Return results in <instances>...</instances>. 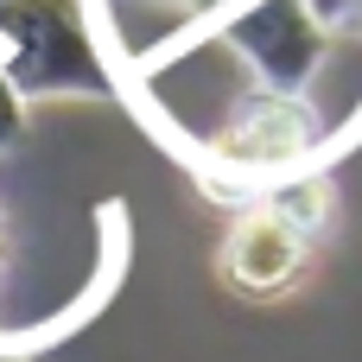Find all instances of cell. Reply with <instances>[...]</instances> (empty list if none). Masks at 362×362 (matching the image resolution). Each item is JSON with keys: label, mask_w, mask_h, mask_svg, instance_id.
Listing matches in <instances>:
<instances>
[{"label": "cell", "mask_w": 362, "mask_h": 362, "mask_svg": "<svg viewBox=\"0 0 362 362\" xmlns=\"http://www.w3.org/2000/svg\"><path fill=\"white\" fill-rule=\"evenodd\" d=\"M0 235H6V216H0Z\"/></svg>", "instance_id": "ba28073f"}, {"label": "cell", "mask_w": 362, "mask_h": 362, "mask_svg": "<svg viewBox=\"0 0 362 362\" xmlns=\"http://www.w3.org/2000/svg\"><path fill=\"white\" fill-rule=\"evenodd\" d=\"M235 0H95V38H108V57L140 70L146 57H178L197 32H210Z\"/></svg>", "instance_id": "3957f363"}, {"label": "cell", "mask_w": 362, "mask_h": 362, "mask_svg": "<svg viewBox=\"0 0 362 362\" xmlns=\"http://www.w3.org/2000/svg\"><path fill=\"white\" fill-rule=\"evenodd\" d=\"M0 362H19V356H0Z\"/></svg>", "instance_id": "9c48e42d"}, {"label": "cell", "mask_w": 362, "mask_h": 362, "mask_svg": "<svg viewBox=\"0 0 362 362\" xmlns=\"http://www.w3.org/2000/svg\"><path fill=\"white\" fill-rule=\"evenodd\" d=\"M0 64L25 102L108 89V51L76 0H0Z\"/></svg>", "instance_id": "6da1fadb"}, {"label": "cell", "mask_w": 362, "mask_h": 362, "mask_svg": "<svg viewBox=\"0 0 362 362\" xmlns=\"http://www.w3.org/2000/svg\"><path fill=\"white\" fill-rule=\"evenodd\" d=\"M305 255H312V235H299L267 204H255L229 223V235L216 248V280L242 299H280L305 274Z\"/></svg>", "instance_id": "277c9868"}, {"label": "cell", "mask_w": 362, "mask_h": 362, "mask_svg": "<svg viewBox=\"0 0 362 362\" xmlns=\"http://www.w3.org/2000/svg\"><path fill=\"white\" fill-rule=\"evenodd\" d=\"M312 6H318V19H325L331 32H350L362 19V0H312Z\"/></svg>", "instance_id": "52a82bcc"}, {"label": "cell", "mask_w": 362, "mask_h": 362, "mask_svg": "<svg viewBox=\"0 0 362 362\" xmlns=\"http://www.w3.org/2000/svg\"><path fill=\"white\" fill-rule=\"evenodd\" d=\"M25 140V89L6 76V64H0V153H13Z\"/></svg>", "instance_id": "8992f818"}, {"label": "cell", "mask_w": 362, "mask_h": 362, "mask_svg": "<svg viewBox=\"0 0 362 362\" xmlns=\"http://www.w3.org/2000/svg\"><path fill=\"white\" fill-rule=\"evenodd\" d=\"M210 38L223 51H235L248 70H255V89H274V95H305V83L325 70L331 57V25L318 19L312 0H235Z\"/></svg>", "instance_id": "7a4b0ae2"}, {"label": "cell", "mask_w": 362, "mask_h": 362, "mask_svg": "<svg viewBox=\"0 0 362 362\" xmlns=\"http://www.w3.org/2000/svg\"><path fill=\"white\" fill-rule=\"evenodd\" d=\"M261 204L280 216V223H293L299 235H318L325 223H331V210H337V197H331V178L318 172V165H305V172H286V178H274L267 191H261Z\"/></svg>", "instance_id": "5b68a950"}]
</instances>
